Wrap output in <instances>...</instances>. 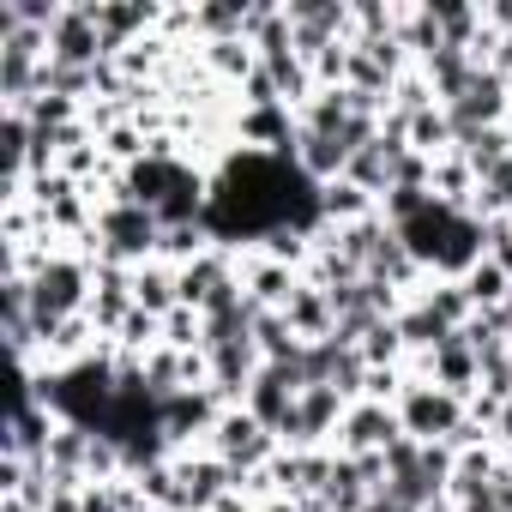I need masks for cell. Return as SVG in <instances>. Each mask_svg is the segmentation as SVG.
Segmentation results:
<instances>
[{
  "label": "cell",
  "instance_id": "6da1fadb",
  "mask_svg": "<svg viewBox=\"0 0 512 512\" xmlns=\"http://www.w3.org/2000/svg\"><path fill=\"white\" fill-rule=\"evenodd\" d=\"M398 235L410 241V253L422 260L428 278H464V272L482 260V253H488V241H482V217L452 211V205H440V199H428L410 223H398Z\"/></svg>",
  "mask_w": 512,
  "mask_h": 512
},
{
  "label": "cell",
  "instance_id": "7a4b0ae2",
  "mask_svg": "<svg viewBox=\"0 0 512 512\" xmlns=\"http://www.w3.org/2000/svg\"><path fill=\"white\" fill-rule=\"evenodd\" d=\"M157 247H163V217L151 205H133V199H103L97 211V235L79 247L85 260H109V266H151L157 260Z\"/></svg>",
  "mask_w": 512,
  "mask_h": 512
},
{
  "label": "cell",
  "instance_id": "3957f363",
  "mask_svg": "<svg viewBox=\"0 0 512 512\" xmlns=\"http://www.w3.org/2000/svg\"><path fill=\"white\" fill-rule=\"evenodd\" d=\"M470 422V410H464V398L458 392H446V386H434V380H410L404 386V398H398V428L410 434V440H422V446H458V428Z\"/></svg>",
  "mask_w": 512,
  "mask_h": 512
},
{
  "label": "cell",
  "instance_id": "277c9868",
  "mask_svg": "<svg viewBox=\"0 0 512 512\" xmlns=\"http://www.w3.org/2000/svg\"><path fill=\"white\" fill-rule=\"evenodd\" d=\"M205 452H211V458H223L235 476H247V470H266V464L278 458V434H272L260 416H253L247 404H235V410H223V416L211 422Z\"/></svg>",
  "mask_w": 512,
  "mask_h": 512
},
{
  "label": "cell",
  "instance_id": "5b68a950",
  "mask_svg": "<svg viewBox=\"0 0 512 512\" xmlns=\"http://www.w3.org/2000/svg\"><path fill=\"white\" fill-rule=\"evenodd\" d=\"M446 115H452V127H458V145H464L470 133H482V127H506V121H512V85H506L494 67H476L470 85L446 103Z\"/></svg>",
  "mask_w": 512,
  "mask_h": 512
},
{
  "label": "cell",
  "instance_id": "8992f818",
  "mask_svg": "<svg viewBox=\"0 0 512 512\" xmlns=\"http://www.w3.org/2000/svg\"><path fill=\"white\" fill-rule=\"evenodd\" d=\"M49 61H55V67H79V73H91V67L109 61L91 0H67V7H61V19L49 25Z\"/></svg>",
  "mask_w": 512,
  "mask_h": 512
},
{
  "label": "cell",
  "instance_id": "52a82bcc",
  "mask_svg": "<svg viewBox=\"0 0 512 512\" xmlns=\"http://www.w3.org/2000/svg\"><path fill=\"white\" fill-rule=\"evenodd\" d=\"M398 440H404V428H398V404L356 398V404L344 410V428H338V446H332V452H344V458H374V452H392Z\"/></svg>",
  "mask_w": 512,
  "mask_h": 512
},
{
  "label": "cell",
  "instance_id": "ba28073f",
  "mask_svg": "<svg viewBox=\"0 0 512 512\" xmlns=\"http://www.w3.org/2000/svg\"><path fill=\"white\" fill-rule=\"evenodd\" d=\"M235 253H241V290H247V302L260 308V314H284L296 302V290H302V272L284 266V260H272V253H260V247H235Z\"/></svg>",
  "mask_w": 512,
  "mask_h": 512
},
{
  "label": "cell",
  "instance_id": "9c48e42d",
  "mask_svg": "<svg viewBox=\"0 0 512 512\" xmlns=\"http://www.w3.org/2000/svg\"><path fill=\"white\" fill-rule=\"evenodd\" d=\"M229 488H235V470H229L223 458H211L205 446L175 458V506H181V512H211Z\"/></svg>",
  "mask_w": 512,
  "mask_h": 512
},
{
  "label": "cell",
  "instance_id": "30bf717a",
  "mask_svg": "<svg viewBox=\"0 0 512 512\" xmlns=\"http://www.w3.org/2000/svg\"><path fill=\"white\" fill-rule=\"evenodd\" d=\"M61 416L55 404H13V422H7V458H43L49 440H55Z\"/></svg>",
  "mask_w": 512,
  "mask_h": 512
},
{
  "label": "cell",
  "instance_id": "8fae6325",
  "mask_svg": "<svg viewBox=\"0 0 512 512\" xmlns=\"http://www.w3.org/2000/svg\"><path fill=\"white\" fill-rule=\"evenodd\" d=\"M284 320H290V332H296L302 344H326V338H338V314H332V296H326V290H314L308 278H302L296 302L284 308Z\"/></svg>",
  "mask_w": 512,
  "mask_h": 512
},
{
  "label": "cell",
  "instance_id": "7c38bea8",
  "mask_svg": "<svg viewBox=\"0 0 512 512\" xmlns=\"http://www.w3.org/2000/svg\"><path fill=\"white\" fill-rule=\"evenodd\" d=\"M133 302H139L145 314L169 320V314L181 308V278H175V266H169V260H151V266H139V272H133Z\"/></svg>",
  "mask_w": 512,
  "mask_h": 512
},
{
  "label": "cell",
  "instance_id": "4fadbf2b",
  "mask_svg": "<svg viewBox=\"0 0 512 512\" xmlns=\"http://www.w3.org/2000/svg\"><path fill=\"white\" fill-rule=\"evenodd\" d=\"M458 284H464V296H470V308H476V314H494V308H506V302H512V272H506V266H494L488 253H482V260H476Z\"/></svg>",
  "mask_w": 512,
  "mask_h": 512
},
{
  "label": "cell",
  "instance_id": "5bb4252c",
  "mask_svg": "<svg viewBox=\"0 0 512 512\" xmlns=\"http://www.w3.org/2000/svg\"><path fill=\"white\" fill-rule=\"evenodd\" d=\"M416 67L428 73V85H434V97H440V103H452V97L470 85V73H476V61H470L464 49H434V55H428V61H416Z\"/></svg>",
  "mask_w": 512,
  "mask_h": 512
},
{
  "label": "cell",
  "instance_id": "9a60e30c",
  "mask_svg": "<svg viewBox=\"0 0 512 512\" xmlns=\"http://www.w3.org/2000/svg\"><path fill=\"white\" fill-rule=\"evenodd\" d=\"M374 211H380V199L362 193L356 181H332V187H320V217L338 223V229H344V223H362V217H374Z\"/></svg>",
  "mask_w": 512,
  "mask_h": 512
},
{
  "label": "cell",
  "instance_id": "2e32d148",
  "mask_svg": "<svg viewBox=\"0 0 512 512\" xmlns=\"http://www.w3.org/2000/svg\"><path fill=\"white\" fill-rule=\"evenodd\" d=\"M356 356H362L368 368H404V362H410V344H404L398 320H374V326L356 338Z\"/></svg>",
  "mask_w": 512,
  "mask_h": 512
},
{
  "label": "cell",
  "instance_id": "e0dca14e",
  "mask_svg": "<svg viewBox=\"0 0 512 512\" xmlns=\"http://www.w3.org/2000/svg\"><path fill=\"white\" fill-rule=\"evenodd\" d=\"M458 157L476 169V181H482V175H494V169L512 157V121H506V127H482V133H470V139L458 145Z\"/></svg>",
  "mask_w": 512,
  "mask_h": 512
},
{
  "label": "cell",
  "instance_id": "ac0fdd59",
  "mask_svg": "<svg viewBox=\"0 0 512 512\" xmlns=\"http://www.w3.org/2000/svg\"><path fill=\"white\" fill-rule=\"evenodd\" d=\"M163 344L169 350H205V314L199 308H175L163 320Z\"/></svg>",
  "mask_w": 512,
  "mask_h": 512
},
{
  "label": "cell",
  "instance_id": "d6986e66",
  "mask_svg": "<svg viewBox=\"0 0 512 512\" xmlns=\"http://www.w3.org/2000/svg\"><path fill=\"white\" fill-rule=\"evenodd\" d=\"M211 512H260V500H247L241 488H229V494H223V500H217Z\"/></svg>",
  "mask_w": 512,
  "mask_h": 512
}]
</instances>
